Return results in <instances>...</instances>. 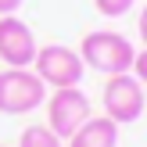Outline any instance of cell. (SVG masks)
I'll use <instances>...</instances> for the list:
<instances>
[{
    "label": "cell",
    "instance_id": "6da1fadb",
    "mask_svg": "<svg viewBox=\"0 0 147 147\" xmlns=\"http://www.w3.org/2000/svg\"><path fill=\"white\" fill-rule=\"evenodd\" d=\"M79 57L86 68L100 72V76H122V72H133L136 47L129 36L115 32V29H93L79 43Z\"/></svg>",
    "mask_w": 147,
    "mask_h": 147
},
{
    "label": "cell",
    "instance_id": "7a4b0ae2",
    "mask_svg": "<svg viewBox=\"0 0 147 147\" xmlns=\"http://www.w3.org/2000/svg\"><path fill=\"white\" fill-rule=\"evenodd\" d=\"M43 100L47 86L32 68H0V115H29Z\"/></svg>",
    "mask_w": 147,
    "mask_h": 147
},
{
    "label": "cell",
    "instance_id": "3957f363",
    "mask_svg": "<svg viewBox=\"0 0 147 147\" xmlns=\"http://www.w3.org/2000/svg\"><path fill=\"white\" fill-rule=\"evenodd\" d=\"M32 72L43 79V86L65 90V86H79V83H83L86 65H83V57H79V50L65 47V43H47V47L36 50Z\"/></svg>",
    "mask_w": 147,
    "mask_h": 147
},
{
    "label": "cell",
    "instance_id": "277c9868",
    "mask_svg": "<svg viewBox=\"0 0 147 147\" xmlns=\"http://www.w3.org/2000/svg\"><path fill=\"white\" fill-rule=\"evenodd\" d=\"M104 115L115 122V126H129L144 115L147 108V93H144V83L133 76V72H122V76H108L104 83Z\"/></svg>",
    "mask_w": 147,
    "mask_h": 147
},
{
    "label": "cell",
    "instance_id": "5b68a950",
    "mask_svg": "<svg viewBox=\"0 0 147 147\" xmlns=\"http://www.w3.org/2000/svg\"><path fill=\"white\" fill-rule=\"evenodd\" d=\"M43 108H47V126H50V133H57L61 140H68V136L93 115L90 97H86L79 86H65V90L47 93Z\"/></svg>",
    "mask_w": 147,
    "mask_h": 147
},
{
    "label": "cell",
    "instance_id": "8992f818",
    "mask_svg": "<svg viewBox=\"0 0 147 147\" xmlns=\"http://www.w3.org/2000/svg\"><path fill=\"white\" fill-rule=\"evenodd\" d=\"M36 36L18 14H0V61L4 68H32Z\"/></svg>",
    "mask_w": 147,
    "mask_h": 147
},
{
    "label": "cell",
    "instance_id": "52a82bcc",
    "mask_svg": "<svg viewBox=\"0 0 147 147\" xmlns=\"http://www.w3.org/2000/svg\"><path fill=\"white\" fill-rule=\"evenodd\" d=\"M65 147H119V126L108 115H90L65 140Z\"/></svg>",
    "mask_w": 147,
    "mask_h": 147
},
{
    "label": "cell",
    "instance_id": "ba28073f",
    "mask_svg": "<svg viewBox=\"0 0 147 147\" xmlns=\"http://www.w3.org/2000/svg\"><path fill=\"white\" fill-rule=\"evenodd\" d=\"M18 147H65V140L50 133V126H25L18 136Z\"/></svg>",
    "mask_w": 147,
    "mask_h": 147
},
{
    "label": "cell",
    "instance_id": "9c48e42d",
    "mask_svg": "<svg viewBox=\"0 0 147 147\" xmlns=\"http://www.w3.org/2000/svg\"><path fill=\"white\" fill-rule=\"evenodd\" d=\"M133 4L136 0H93V7H97L104 18H122V14L133 11Z\"/></svg>",
    "mask_w": 147,
    "mask_h": 147
},
{
    "label": "cell",
    "instance_id": "30bf717a",
    "mask_svg": "<svg viewBox=\"0 0 147 147\" xmlns=\"http://www.w3.org/2000/svg\"><path fill=\"white\" fill-rule=\"evenodd\" d=\"M133 76L147 86V47H144V50H136V57H133Z\"/></svg>",
    "mask_w": 147,
    "mask_h": 147
},
{
    "label": "cell",
    "instance_id": "8fae6325",
    "mask_svg": "<svg viewBox=\"0 0 147 147\" xmlns=\"http://www.w3.org/2000/svg\"><path fill=\"white\" fill-rule=\"evenodd\" d=\"M25 0H0V14H18V7Z\"/></svg>",
    "mask_w": 147,
    "mask_h": 147
},
{
    "label": "cell",
    "instance_id": "7c38bea8",
    "mask_svg": "<svg viewBox=\"0 0 147 147\" xmlns=\"http://www.w3.org/2000/svg\"><path fill=\"white\" fill-rule=\"evenodd\" d=\"M136 25H140V40H144V47H147V4H144V11H140V22H136Z\"/></svg>",
    "mask_w": 147,
    "mask_h": 147
},
{
    "label": "cell",
    "instance_id": "4fadbf2b",
    "mask_svg": "<svg viewBox=\"0 0 147 147\" xmlns=\"http://www.w3.org/2000/svg\"><path fill=\"white\" fill-rule=\"evenodd\" d=\"M0 147H4V144H0Z\"/></svg>",
    "mask_w": 147,
    "mask_h": 147
}]
</instances>
